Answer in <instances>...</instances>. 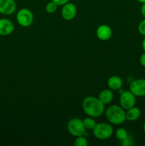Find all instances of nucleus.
I'll list each match as a JSON object with an SVG mask.
<instances>
[{
    "mask_svg": "<svg viewBox=\"0 0 145 146\" xmlns=\"http://www.w3.org/2000/svg\"><path fill=\"white\" fill-rule=\"evenodd\" d=\"M105 106L98 98L95 96H88L82 101V107L84 112L88 116L97 118L105 112Z\"/></svg>",
    "mask_w": 145,
    "mask_h": 146,
    "instance_id": "nucleus-1",
    "label": "nucleus"
},
{
    "mask_svg": "<svg viewBox=\"0 0 145 146\" xmlns=\"http://www.w3.org/2000/svg\"><path fill=\"white\" fill-rule=\"evenodd\" d=\"M105 115L108 122L113 125H121L126 119V111L121 106L112 105L105 111Z\"/></svg>",
    "mask_w": 145,
    "mask_h": 146,
    "instance_id": "nucleus-2",
    "label": "nucleus"
},
{
    "mask_svg": "<svg viewBox=\"0 0 145 146\" xmlns=\"http://www.w3.org/2000/svg\"><path fill=\"white\" fill-rule=\"evenodd\" d=\"M114 133L113 128L111 123L102 122L96 124L92 129L93 135L99 140H107L110 138Z\"/></svg>",
    "mask_w": 145,
    "mask_h": 146,
    "instance_id": "nucleus-3",
    "label": "nucleus"
},
{
    "mask_svg": "<svg viewBox=\"0 0 145 146\" xmlns=\"http://www.w3.org/2000/svg\"><path fill=\"white\" fill-rule=\"evenodd\" d=\"M67 129L69 133L74 137L85 135L86 132L82 120L78 118H74L70 120L67 124Z\"/></svg>",
    "mask_w": 145,
    "mask_h": 146,
    "instance_id": "nucleus-4",
    "label": "nucleus"
},
{
    "mask_svg": "<svg viewBox=\"0 0 145 146\" xmlns=\"http://www.w3.org/2000/svg\"><path fill=\"white\" fill-rule=\"evenodd\" d=\"M17 23L22 27H28L33 24L34 16L32 11L27 8L19 9L16 16Z\"/></svg>",
    "mask_w": 145,
    "mask_h": 146,
    "instance_id": "nucleus-5",
    "label": "nucleus"
},
{
    "mask_svg": "<svg viewBox=\"0 0 145 146\" xmlns=\"http://www.w3.org/2000/svg\"><path fill=\"white\" fill-rule=\"evenodd\" d=\"M136 97L130 91H125L119 96V106L125 110H127L134 106L136 104Z\"/></svg>",
    "mask_w": 145,
    "mask_h": 146,
    "instance_id": "nucleus-6",
    "label": "nucleus"
},
{
    "mask_svg": "<svg viewBox=\"0 0 145 146\" xmlns=\"http://www.w3.org/2000/svg\"><path fill=\"white\" fill-rule=\"evenodd\" d=\"M129 91L136 97L145 96L144 78H138L132 81L129 84Z\"/></svg>",
    "mask_w": 145,
    "mask_h": 146,
    "instance_id": "nucleus-7",
    "label": "nucleus"
},
{
    "mask_svg": "<svg viewBox=\"0 0 145 146\" xmlns=\"http://www.w3.org/2000/svg\"><path fill=\"white\" fill-rule=\"evenodd\" d=\"M77 14V7L73 3L68 2L62 6L61 16L65 21L73 19Z\"/></svg>",
    "mask_w": 145,
    "mask_h": 146,
    "instance_id": "nucleus-8",
    "label": "nucleus"
},
{
    "mask_svg": "<svg viewBox=\"0 0 145 146\" xmlns=\"http://www.w3.org/2000/svg\"><path fill=\"white\" fill-rule=\"evenodd\" d=\"M16 4L15 0H0V14L11 15L15 12Z\"/></svg>",
    "mask_w": 145,
    "mask_h": 146,
    "instance_id": "nucleus-9",
    "label": "nucleus"
},
{
    "mask_svg": "<svg viewBox=\"0 0 145 146\" xmlns=\"http://www.w3.org/2000/svg\"><path fill=\"white\" fill-rule=\"evenodd\" d=\"M96 36L100 41H107L112 36V29L107 24H101L97 28Z\"/></svg>",
    "mask_w": 145,
    "mask_h": 146,
    "instance_id": "nucleus-10",
    "label": "nucleus"
},
{
    "mask_svg": "<svg viewBox=\"0 0 145 146\" xmlns=\"http://www.w3.org/2000/svg\"><path fill=\"white\" fill-rule=\"evenodd\" d=\"M14 31V24L10 19L0 18V36L10 35Z\"/></svg>",
    "mask_w": 145,
    "mask_h": 146,
    "instance_id": "nucleus-11",
    "label": "nucleus"
},
{
    "mask_svg": "<svg viewBox=\"0 0 145 146\" xmlns=\"http://www.w3.org/2000/svg\"><path fill=\"white\" fill-rule=\"evenodd\" d=\"M123 84L122 78L118 76H112L107 80V86L112 91H117L120 89Z\"/></svg>",
    "mask_w": 145,
    "mask_h": 146,
    "instance_id": "nucleus-12",
    "label": "nucleus"
},
{
    "mask_svg": "<svg viewBox=\"0 0 145 146\" xmlns=\"http://www.w3.org/2000/svg\"><path fill=\"white\" fill-rule=\"evenodd\" d=\"M100 99V101L104 104H110L114 98V94L111 89H104L99 94V96L98 97Z\"/></svg>",
    "mask_w": 145,
    "mask_h": 146,
    "instance_id": "nucleus-13",
    "label": "nucleus"
},
{
    "mask_svg": "<svg viewBox=\"0 0 145 146\" xmlns=\"http://www.w3.org/2000/svg\"><path fill=\"white\" fill-rule=\"evenodd\" d=\"M141 110L138 107L134 106L126 110V119L128 121H135L141 116Z\"/></svg>",
    "mask_w": 145,
    "mask_h": 146,
    "instance_id": "nucleus-14",
    "label": "nucleus"
},
{
    "mask_svg": "<svg viewBox=\"0 0 145 146\" xmlns=\"http://www.w3.org/2000/svg\"><path fill=\"white\" fill-rule=\"evenodd\" d=\"M82 123H83V125L85 126V129L91 130V131H92V129L95 128V126L97 124L95 119H94V118L90 116H88L87 118H84L82 120Z\"/></svg>",
    "mask_w": 145,
    "mask_h": 146,
    "instance_id": "nucleus-15",
    "label": "nucleus"
},
{
    "mask_svg": "<svg viewBox=\"0 0 145 146\" xmlns=\"http://www.w3.org/2000/svg\"><path fill=\"white\" fill-rule=\"evenodd\" d=\"M75 141H74V145L75 146H88V141L86 137L84 135H80V136L75 137Z\"/></svg>",
    "mask_w": 145,
    "mask_h": 146,
    "instance_id": "nucleus-16",
    "label": "nucleus"
},
{
    "mask_svg": "<svg viewBox=\"0 0 145 146\" xmlns=\"http://www.w3.org/2000/svg\"><path fill=\"white\" fill-rule=\"evenodd\" d=\"M129 135L127 130L124 128H119L115 132V136L119 141H122Z\"/></svg>",
    "mask_w": 145,
    "mask_h": 146,
    "instance_id": "nucleus-17",
    "label": "nucleus"
},
{
    "mask_svg": "<svg viewBox=\"0 0 145 146\" xmlns=\"http://www.w3.org/2000/svg\"><path fill=\"white\" fill-rule=\"evenodd\" d=\"M57 8H58V5L53 1H51L47 3L46 6H45V11L48 14H53V13L55 12Z\"/></svg>",
    "mask_w": 145,
    "mask_h": 146,
    "instance_id": "nucleus-18",
    "label": "nucleus"
},
{
    "mask_svg": "<svg viewBox=\"0 0 145 146\" xmlns=\"http://www.w3.org/2000/svg\"><path fill=\"white\" fill-rule=\"evenodd\" d=\"M138 31L141 35L145 36V19L144 18L143 20L139 22L138 25Z\"/></svg>",
    "mask_w": 145,
    "mask_h": 146,
    "instance_id": "nucleus-19",
    "label": "nucleus"
},
{
    "mask_svg": "<svg viewBox=\"0 0 145 146\" xmlns=\"http://www.w3.org/2000/svg\"><path fill=\"white\" fill-rule=\"evenodd\" d=\"M133 138L131 136H129V135H128L126 138H125V139L122 140V141H120V144L124 146H130L133 144Z\"/></svg>",
    "mask_w": 145,
    "mask_h": 146,
    "instance_id": "nucleus-20",
    "label": "nucleus"
},
{
    "mask_svg": "<svg viewBox=\"0 0 145 146\" xmlns=\"http://www.w3.org/2000/svg\"><path fill=\"white\" fill-rule=\"evenodd\" d=\"M51 1L55 3L58 6H63L65 4H66V3L69 2L70 0H51Z\"/></svg>",
    "mask_w": 145,
    "mask_h": 146,
    "instance_id": "nucleus-21",
    "label": "nucleus"
},
{
    "mask_svg": "<svg viewBox=\"0 0 145 146\" xmlns=\"http://www.w3.org/2000/svg\"><path fill=\"white\" fill-rule=\"evenodd\" d=\"M139 63H140L141 65L142 66L145 67V52L144 51L143 54L140 56V58H139Z\"/></svg>",
    "mask_w": 145,
    "mask_h": 146,
    "instance_id": "nucleus-22",
    "label": "nucleus"
},
{
    "mask_svg": "<svg viewBox=\"0 0 145 146\" xmlns=\"http://www.w3.org/2000/svg\"><path fill=\"white\" fill-rule=\"evenodd\" d=\"M141 14H142V17L145 19V3L142 4V7H141Z\"/></svg>",
    "mask_w": 145,
    "mask_h": 146,
    "instance_id": "nucleus-23",
    "label": "nucleus"
},
{
    "mask_svg": "<svg viewBox=\"0 0 145 146\" xmlns=\"http://www.w3.org/2000/svg\"><path fill=\"white\" fill-rule=\"evenodd\" d=\"M142 49H143V51L145 52V37L144 38V39L142 40Z\"/></svg>",
    "mask_w": 145,
    "mask_h": 146,
    "instance_id": "nucleus-24",
    "label": "nucleus"
},
{
    "mask_svg": "<svg viewBox=\"0 0 145 146\" xmlns=\"http://www.w3.org/2000/svg\"><path fill=\"white\" fill-rule=\"evenodd\" d=\"M138 1H139V3H141V4H144V3H145V0H137Z\"/></svg>",
    "mask_w": 145,
    "mask_h": 146,
    "instance_id": "nucleus-25",
    "label": "nucleus"
},
{
    "mask_svg": "<svg viewBox=\"0 0 145 146\" xmlns=\"http://www.w3.org/2000/svg\"><path fill=\"white\" fill-rule=\"evenodd\" d=\"M143 131H144V132L145 133V121L143 124Z\"/></svg>",
    "mask_w": 145,
    "mask_h": 146,
    "instance_id": "nucleus-26",
    "label": "nucleus"
}]
</instances>
